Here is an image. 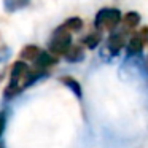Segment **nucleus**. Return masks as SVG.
<instances>
[{
    "instance_id": "1",
    "label": "nucleus",
    "mask_w": 148,
    "mask_h": 148,
    "mask_svg": "<svg viewBox=\"0 0 148 148\" xmlns=\"http://www.w3.org/2000/svg\"><path fill=\"white\" fill-rule=\"evenodd\" d=\"M45 75H46L45 72L37 70L34 67H29L26 64V61H16L11 65L10 83H8V86L3 91V97L5 99H13V97L21 94L29 86H32L37 80H40Z\"/></svg>"
},
{
    "instance_id": "2",
    "label": "nucleus",
    "mask_w": 148,
    "mask_h": 148,
    "mask_svg": "<svg viewBox=\"0 0 148 148\" xmlns=\"http://www.w3.org/2000/svg\"><path fill=\"white\" fill-rule=\"evenodd\" d=\"M121 23L123 16L118 8H102L97 11L96 18H94V27L100 32H103V30L113 32L115 29H118Z\"/></svg>"
},
{
    "instance_id": "3",
    "label": "nucleus",
    "mask_w": 148,
    "mask_h": 148,
    "mask_svg": "<svg viewBox=\"0 0 148 148\" xmlns=\"http://www.w3.org/2000/svg\"><path fill=\"white\" fill-rule=\"evenodd\" d=\"M70 46H72V32L69 29H65L64 24H61L49 38L48 51L59 58V56H65V53L69 51Z\"/></svg>"
},
{
    "instance_id": "4",
    "label": "nucleus",
    "mask_w": 148,
    "mask_h": 148,
    "mask_svg": "<svg viewBox=\"0 0 148 148\" xmlns=\"http://www.w3.org/2000/svg\"><path fill=\"white\" fill-rule=\"evenodd\" d=\"M126 29V27H124ZM127 29L126 30H119V29H115L113 32H110L108 38H107V43H105V48L103 51H107L110 56H118L121 53V49L127 45Z\"/></svg>"
},
{
    "instance_id": "5",
    "label": "nucleus",
    "mask_w": 148,
    "mask_h": 148,
    "mask_svg": "<svg viewBox=\"0 0 148 148\" xmlns=\"http://www.w3.org/2000/svg\"><path fill=\"white\" fill-rule=\"evenodd\" d=\"M148 43V27H143L138 32H134L127 40L126 51L129 56H138L143 49V46Z\"/></svg>"
},
{
    "instance_id": "6",
    "label": "nucleus",
    "mask_w": 148,
    "mask_h": 148,
    "mask_svg": "<svg viewBox=\"0 0 148 148\" xmlns=\"http://www.w3.org/2000/svg\"><path fill=\"white\" fill-rule=\"evenodd\" d=\"M32 64H34V69L48 73V69H51L53 65L58 64V56H54L53 53H49V51H43L42 49L40 54H38V58H37Z\"/></svg>"
},
{
    "instance_id": "7",
    "label": "nucleus",
    "mask_w": 148,
    "mask_h": 148,
    "mask_svg": "<svg viewBox=\"0 0 148 148\" xmlns=\"http://www.w3.org/2000/svg\"><path fill=\"white\" fill-rule=\"evenodd\" d=\"M30 0H3V10L7 13H16L19 10H24L26 7H29Z\"/></svg>"
},
{
    "instance_id": "8",
    "label": "nucleus",
    "mask_w": 148,
    "mask_h": 148,
    "mask_svg": "<svg viewBox=\"0 0 148 148\" xmlns=\"http://www.w3.org/2000/svg\"><path fill=\"white\" fill-rule=\"evenodd\" d=\"M100 42H102V32L96 29L94 32L88 34V35L83 38V42H81V43H83L88 49H96L97 46L100 45Z\"/></svg>"
},
{
    "instance_id": "9",
    "label": "nucleus",
    "mask_w": 148,
    "mask_h": 148,
    "mask_svg": "<svg viewBox=\"0 0 148 148\" xmlns=\"http://www.w3.org/2000/svg\"><path fill=\"white\" fill-rule=\"evenodd\" d=\"M64 58L67 59L69 62H80V61H83V59H84V49H83V46L72 45L70 48H69V51L65 53Z\"/></svg>"
},
{
    "instance_id": "10",
    "label": "nucleus",
    "mask_w": 148,
    "mask_h": 148,
    "mask_svg": "<svg viewBox=\"0 0 148 148\" xmlns=\"http://www.w3.org/2000/svg\"><path fill=\"white\" fill-rule=\"evenodd\" d=\"M40 51L42 49L38 48V46H35V45H27V46H24L23 49H21V61H29V62H34L37 58H38V54H40Z\"/></svg>"
},
{
    "instance_id": "11",
    "label": "nucleus",
    "mask_w": 148,
    "mask_h": 148,
    "mask_svg": "<svg viewBox=\"0 0 148 148\" xmlns=\"http://www.w3.org/2000/svg\"><path fill=\"white\" fill-rule=\"evenodd\" d=\"M138 24H140V14L137 11H129L123 16V26L127 30H134Z\"/></svg>"
},
{
    "instance_id": "12",
    "label": "nucleus",
    "mask_w": 148,
    "mask_h": 148,
    "mask_svg": "<svg viewBox=\"0 0 148 148\" xmlns=\"http://www.w3.org/2000/svg\"><path fill=\"white\" fill-rule=\"evenodd\" d=\"M61 83L65 84V86H67L77 97H81V94H83V92H81V86H80V83H78L73 77H61Z\"/></svg>"
},
{
    "instance_id": "13",
    "label": "nucleus",
    "mask_w": 148,
    "mask_h": 148,
    "mask_svg": "<svg viewBox=\"0 0 148 148\" xmlns=\"http://www.w3.org/2000/svg\"><path fill=\"white\" fill-rule=\"evenodd\" d=\"M64 27H65V29H69L72 34H73V32H80V30L83 29V19L78 18V16L69 18V19L64 23Z\"/></svg>"
},
{
    "instance_id": "14",
    "label": "nucleus",
    "mask_w": 148,
    "mask_h": 148,
    "mask_svg": "<svg viewBox=\"0 0 148 148\" xmlns=\"http://www.w3.org/2000/svg\"><path fill=\"white\" fill-rule=\"evenodd\" d=\"M5 127H7V113H5V112H0V137L3 135Z\"/></svg>"
},
{
    "instance_id": "15",
    "label": "nucleus",
    "mask_w": 148,
    "mask_h": 148,
    "mask_svg": "<svg viewBox=\"0 0 148 148\" xmlns=\"http://www.w3.org/2000/svg\"><path fill=\"white\" fill-rule=\"evenodd\" d=\"M10 54H11L10 48H7V46H0V62H3Z\"/></svg>"
},
{
    "instance_id": "16",
    "label": "nucleus",
    "mask_w": 148,
    "mask_h": 148,
    "mask_svg": "<svg viewBox=\"0 0 148 148\" xmlns=\"http://www.w3.org/2000/svg\"><path fill=\"white\" fill-rule=\"evenodd\" d=\"M0 148H3V147H2V145H0Z\"/></svg>"
},
{
    "instance_id": "17",
    "label": "nucleus",
    "mask_w": 148,
    "mask_h": 148,
    "mask_svg": "<svg viewBox=\"0 0 148 148\" xmlns=\"http://www.w3.org/2000/svg\"><path fill=\"white\" fill-rule=\"evenodd\" d=\"M147 64H148V59H147Z\"/></svg>"
}]
</instances>
